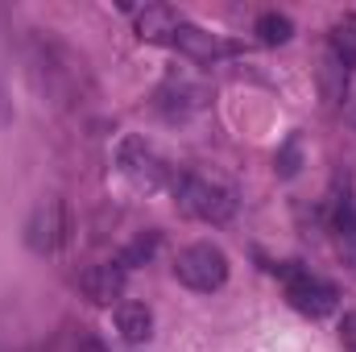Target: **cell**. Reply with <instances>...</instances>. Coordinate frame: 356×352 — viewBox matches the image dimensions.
<instances>
[{"instance_id":"obj_1","label":"cell","mask_w":356,"mask_h":352,"mask_svg":"<svg viewBox=\"0 0 356 352\" xmlns=\"http://www.w3.org/2000/svg\"><path fill=\"white\" fill-rule=\"evenodd\" d=\"M175 199L191 220H203V224H224L236 216V191L211 175H178Z\"/></svg>"},{"instance_id":"obj_2","label":"cell","mask_w":356,"mask_h":352,"mask_svg":"<svg viewBox=\"0 0 356 352\" xmlns=\"http://www.w3.org/2000/svg\"><path fill=\"white\" fill-rule=\"evenodd\" d=\"M282 273V286H286V303L298 311V315H307V319H323V315H332L336 311V286L323 278V273H315V269H307V265H282L277 269Z\"/></svg>"},{"instance_id":"obj_3","label":"cell","mask_w":356,"mask_h":352,"mask_svg":"<svg viewBox=\"0 0 356 352\" xmlns=\"http://www.w3.org/2000/svg\"><path fill=\"white\" fill-rule=\"evenodd\" d=\"M175 278L182 286L199 290V294H211L228 282V257L220 245L211 241H199V245H186L182 253L175 257Z\"/></svg>"},{"instance_id":"obj_4","label":"cell","mask_w":356,"mask_h":352,"mask_svg":"<svg viewBox=\"0 0 356 352\" xmlns=\"http://www.w3.org/2000/svg\"><path fill=\"white\" fill-rule=\"evenodd\" d=\"M353 67H356L353 29H336L332 42L323 46V58H319V95H323V104H340L344 99L348 79H353Z\"/></svg>"},{"instance_id":"obj_5","label":"cell","mask_w":356,"mask_h":352,"mask_svg":"<svg viewBox=\"0 0 356 352\" xmlns=\"http://www.w3.org/2000/svg\"><path fill=\"white\" fill-rule=\"evenodd\" d=\"M67 241V203L58 195H46L33 203L29 220H25V245L33 253H54Z\"/></svg>"},{"instance_id":"obj_6","label":"cell","mask_w":356,"mask_h":352,"mask_svg":"<svg viewBox=\"0 0 356 352\" xmlns=\"http://www.w3.org/2000/svg\"><path fill=\"white\" fill-rule=\"evenodd\" d=\"M116 162H120V170L133 178V186H145V191H158L162 186V162L154 158V150L141 141V137H124L120 141V154H116Z\"/></svg>"},{"instance_id":"obj_7","label":"cell","mask_w":356,"mask_h":352,"mask_svg":"<svg viewBox=\"0 0 356 352\" xmlns=\"http://www.w3.org/2000/svg\"><path fill=\"white\" fill-rule=\"evenodd\" d=\"M79 290L88 294V303H95V307H112V303L124 294V265L108 262V265H91V269H83Z\"/></svg>"},{"instance_id":"obj_8","label":"cell","mask_w":356,"mask_h":352,"mask_svg":"<svg viewBox=\"0 0 356 352\" xmlns=\"http://www.w3.org/2000/svg\"><path fill=\"white\" fill-rule=\"evenodd\" d=\"M178 25H182L178 8H170V4H149V8L137 17V38H141V42H175Z\"/></svg>"},{"instance_id":"obj_9","label":"cell","mask_w":356,"mask_h":352,"mask_svg":"<svg viewBox=\"0 0 356 352\" xmlns=\"http://www.w3.org/2000/svg\"><path fill=\"white\" fill-rule=\"evenodd\" d=\"M170 46H178V50H186L191 58H199V63H211V58H220V54H228L232 46L228 42H220V38H211L207 29H199V25H178V33H175V42Z\"/></svg>"},{"instance_id":"obj_10","label":"cell","mask_w":356,"mask_h":352,"mask_svg":"<svg viewBox=\"0 0 356 352\" xmlns=\"http://www.w3.org/2000/svg\"><path fill=\"white\" fill-rule=\"evenodd\" d=\"M332 232H336V249H340V257L344 265L356 273V203L344 195V199H336V211H332Z\"/></svg>"},{"instance_id":"obj_11","label":"cell","mask_w":356,"mask_h":352,"mask_svg":"<svg viewBox=\"0 0 356 352\" xmlns=\"http://www.w3.org/2000/svg\"><path fill=\"white\" fill-rule=\"evenodd\" d=\"M116 332L129 344H145L154 336V311L145 303H120L116 307Z\"/></svg>"},{"instance_id":"obj_12","label":"cell","mask_w":356,"mask_h":352,"mask_svg":"<svg viewBox=\"0 0 356 352\" xmlns=\"http://www.w3.org/2000/svg\"><path fill=\"white\" fill-rule=\"evenodd\" d=\"M257 38H261L266 46H286V42L294 38V21H290L286 13H261V17H257Z\"/></svg>"},{"instance_id":"obj_13","label":"cell","mask_w":356,"mask_h":352,"mask_svg":"<svg viewBox=\"0 0 356 352\" xmlns=\"http://www.w3.org/2000/svg\"><path fill=\"white\" fill-rule=\"evenodd\" d=\"M298 162H302V154H298V137H290V141L277 150V170L290 178V175H298Z\"/></svg>"},{"instance_id":"obj_14","label":"cell","mask_w":356,"mask_h":352,"mask_svg":"<svg viewBox=\"0 0 356 352\" xmlns=\"http://www.w3.org/2000/svg\"><path fill=\"white\" fill-rule=\"evenodd\" d=\"M340 340H344V352H356V315H344V323H340Z\"/></svg>"},{"instance_id":"obj_15","label":"cell","mask_w":356,"mask_h":352,"mask_svg":"<svg viewBox=\"0 0 356 352\" xmlns=\"http://www.w3.org/2000/svg\"><path fill=\"white\" fill-rule=\"evenodd\" d=\"M71 352H108V349H104V344H99L95 336H79V340H75V349H71Z\"/></svg>"},{"instance_id":"obj_16","label":"cell","mask_w":356,"mask_h":352,"mask_svg":"<svg viewBox=\"0 0 356 352\" xmlns=\"http://www.w3.org/2000/svg\"><path fill=\"white\" fill-rule=\"evenodd\" d=\"M353 125H356V104H353Z\"/></svg>"}]
</instances>
